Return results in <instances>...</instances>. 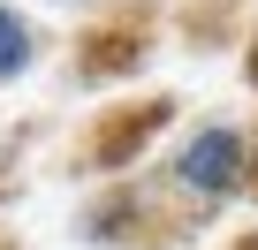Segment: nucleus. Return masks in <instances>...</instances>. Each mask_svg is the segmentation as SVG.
Listing matches in <instances>:
<instances>
[{"instance_id":"f257e3e1","label":"nucleus","mask_w":258,"mask_h":250,"mask_svg":"<svg viewBox=\"0 0 258 250\" xmlns=\"http://www.w3.org/2000/svg\"><path fill=\"white\" fill-rule=\"evenodd\" d=\"M243 175H250V144L228 121H205L175 144V190H190V197H235Z\"/></svg>"},{"instance_id":"f03ea898","label":"nucleus","mask_w":258,"mask_h":250,"mask_svg":"<svg viewBox=\"0 0 258 250\" xmlns=\"http://www.w3.org/2000/svg\"><path fill=\"white\" fill-rule=\"evenodd\" d=\"M23 68H31V23L0 8V76H23Z\"/></svg>"},{"instance_id":"7ed1b4c3","label":"nucleus","mask_w":258,"mask_h":250,"mask_svg":"<svg viewBox=\"0 0 258 250\" xmlns=\"http://www.w3.org/2000/svg\"><path fill=\"white\" fill-rule=\"evenodd\" d=\"M235 250H258V235H243V242H235Z\"/></svg>"}]
</instances>
